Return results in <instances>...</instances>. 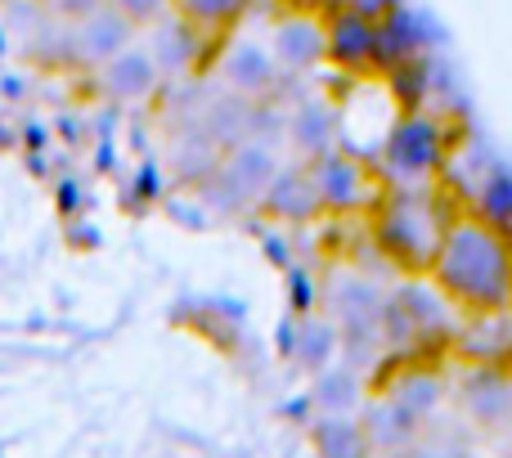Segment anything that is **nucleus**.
<instances>
[{
    "instance_id": "obj_1",
    "label": "nucleus",
    "mask_w": 512,
    "mask_h": 458,
    "mask_svg": "<svg viewBox=\"0 0 512 458\" xmlns=\"http://www.w3.org/2000/svg\"><path fill=\"white\" fill-rule=\"evenodd\" d=\"M432 270L450 297L468 301L477 310H499L512 301V247L486 221L445 225Z\"/></svg>"
},
{
    "instance_id": "obj_2",
    "label": "nucleus",
    "mask_w": 512,
    "mask_h": 458,
    "mask_svg": "<svg viewBox=\"0 0 512 458\" xmlns=\"http://www.w3.org/2000/svg\"><path fill=\"white\" fill-rule=\"evenodd\" d=\"M382 153H387V167L396 171L400 180L427 176V171H436L445 162V153H450V131L427 113H405L391 122L387 140H382Z\"/></svg>"
},
{
    "instance_id": "obj_3",
    "label": "nucleus",
    "mask_w": 512,
    "mask_h": 458,
    "mask_svg": "<svg viewBox=\"0 0 512 458\" xmlns=\"http://www.w3.org/2000/svg\"><path fill=\"white\" fill-rule=\"evenodd\" d=\"M441 234H445V221H436L414 198L387 207V216H382V225H378L382 247H387V256H396L400 265H432L436 247H441Z\"/></svg>"
},
{
    "instance_id": "obj_4",
    "label": "nucleus",
    "mask_w": 512,
    "mask_h": 458,
    "mask_svg": "<svg viewBox=\"0 0 512 458\" xmlns=\"http://www.w3.org/2000/svg\"><path fill=\"white\" fill-rule=\"evenodd\" d=\"M324 59H333L342 72L369 77L382 68L378 59V18L360 14V9H337L324 23Z\"/></svg>"
},
{
    "instance_id": "obj_5",
    "label": "nucleus",
    "mask_w": 512,
    "mask_h": 458,
    "mask_svg": "<svg viewBox=\"0 0 512 458\" xmlns=\"http://www.w3.org/2000/svg\"><path fill=\"white\" fill-rule=\"evenodd\" d=\"M131 36H135V23L122 14V9H113L104 0L95 14H86V18L72 23V63H90V68H99V63H108L117 50H126Z\"/></svg>"
},
{
    "instance_id": "obj_6",
    "label": "nucleus",
    "mask_w": 512,
    "mask_h": 458,
    "mask_svg": "<svg viewBox=\"0 0 512 458\" xmlns=\"http://www.w3.org/2000/svg\"><path fill=\"white\" fill-rule=\"evenodd\" d=\"M315 189H319V207H337V212H355V207L369 198V171L360 167V158H351V153H319L315 162Z\"/></svg>"
},
{
    "instance_id": "obj_7",
    "label": "nucleus",
    "mask_w": 512,
    "mask_h": 458,
    "mask_svg": "<svg viewBox=\"0 0 512 458\" xmlns=\"http://www.w3.org/2000/svg\"><path fill=\"white\" fill-rule=\"evenodd\" d=\"M162 72L158 63H153L149 50H135V45H126V50H117L108 63H99V86L108 90V99H117V104H140V99H149L153 90H158Z\"/></svg>"
},
{
    "instance_id": "obj_8",
    "label": "nucleus",
    "mask_w": 512,
    "mask_h": 458,
    "mask_svg": "<svg viewBox=\"0 0 512 458\" xmlns=\"http://www.w3.org/2000/svg\"><path fill=\"white\" fill-rule=\"evenodd\" d=\"M144 50L153 54L162 77H167V72H189L203 59V36H198V23H189V18H176V23H162L158 18Z\"/></svg>"
},
{
    "instance_id": "obj_9",
    "label": "nucleus",
    "mask_w": 512,
    "mask_h": 458,
    "mask_svg": "<svg viewBox=\"0 0 512 458\" xmlns=\"http://www.w3.org/2000/svg\"><path fill=\"white\" fill-rule=\"evenodd\" d=\"M427 41H432V32H423V18L409 14V9L396 5L378 18V59H382V68L405 63V59H423Z\"/></svg>"
},
{
    "instance_id": "obj_10",
    "label": "nucleus",
    "mask_w": 512,
    "mask_h": 458,
    "mask_svg": "<svg viewBox=\"0 0 512 458\" xmlns=\"http://www.w3.org/2000/svg\"><path fill=\"white\" fill-rule=\"evenodd\" d=\"M274 54H279V63H288L292 72L315 68V63L324 59V23H315V18H306V14L283 18L279 32H274Z\"/></svg>"
},
{
    "instance_id": "obj_11",
    "label": "nucleus",
    "mask_w": 512,
    "mask_h": 458,
    "mask_svg": "<svg viewBox=\"0 0 512 458\" xmlns=\"http://www.w3.org/2000/svg\"><path fill=\"white\" fill-rule=\"evenodd\" d=\"M225 81H230L234 95H261V90L274 86V77H279V68H274L270 50H261V45L252 41H239L230 54H225Z\"/></svg>"
},
{
    "instance_id": "obj_12",
    "label": "nucleus",
    "mask_w": 512,
    "mask_h": 458,
    "mask_svg": "<svg viewBox=\"0 0 512 458\" xmlns=\"http://www.w3.org/2000/svg\"><path fill=\"white\" fill-rule=\"evenodd\" d=\"M288 131H292V140H297V149H306V153H328L337 144V131H342V113H337L333 104H324V99H306V104L292 113V122H288Z\"/></svg>"
},
{
    "instance_id": "obj_13",
    "label": "nucleus",
    "mask_w": 512,
    "mask_h": 458,
    "mask_svg": "<svg viewBox=\"0 0 512 458\" xmlns=\"http://www.w3.org/2000/svg\"><path fill=\"white\" fill-rule=\"evenodd\" d=\"M265 203H270V212L292 216V221L315 216V207H319L315 176H310V171H279V176H270V185H265Z\"/></svg>"
},
{
    "instance_id": "obj_14",
    "label": "nucleus",
    "mask_w": 512,
    "mask_h": 458,
    "mask_svg": "<svg viewBox=\"0 0 512 458\" xmlns=\"http://www.w3.org/2000/svg\"><path fill=\"white\" fill-rule=\"evenodd\" d=\"M481 221L495 229H512V176L508 171H495V176L481 180Z\"/></svg>"
},
{
    "instance_id": "obj_15",
    "label": "nucleus",
    "mask_w": 512,
    "mask_h": 458,
    "mask_svg": "<svg viewBox=\"0 0 512 458\" xmlns=\"http://www.w3.org/2000/svg\"><path fill=\"white\" fill-rule=\"evenodd\" d=\"M180 5V18H189V23H198V27H230V23H239L243 14H248V5L252 0H176Z\"/></svg>"
},
{
    "instance_id": "obj_16",
    "label": "nucleus",
    "mask_w": 512,
    "mask_h": 458,
    "mask_svg": "<svg viewBox=\"0 0 512 458\" xmlns=\"http://www.w3.org/2000/svg\"><path fill=\"white\" fill-rule=\"evenodd\" d=\"M319 445L328 458H364V441L351 423H324L319 427Z\"/></svg>"
},
{
    "instance_id": "obj_17",
    "label": "nucleus",
    "mask_w": 512,
    "mask_h": 458,
    "mask_svg": "<svg viewBox=\"0 0 512 458\" xmlns=\"http://www.w3.org/2000/svg\"><path fill=\"white\" fill-rule=\"evenodd\" d=\"M113 9H122L131 23H158L162 14H167L171 0H108Z\"/></svg>"
},
{
    "instance_id": "obj_18",
    "label": "nucleus",
    "mask_w": 512,
    "mask_h": 458,
    "mask_svg": "<svg viewBox=\"0 0 512 458\" xmlns=\"http://www.w3.org/2000/svg\"><path fill=\"white\" fill-rule=\"evenodd\" d=\"M99 5H104V0H50V9L63 18V23H77V18L95 14Z\"/></svg>"
},
{
    "instance_id": "obj_19",
    "label": "nucleus",
    "mask_w": 512,
    "mask_h": 458,
    "mask_svg": "<svg viewBox=\"0 0 512 458\" xmlns=\"http://www.w3.org/2000/svg\"><path fill=\"white\" fill-rule=\"evenodd\" d=\"M310 306H315V279L292 270V310H310Z\"/></svg>"
},
{
    "instance_id": "obj_20",
    "label": "nucleus",
    "mask_w": 512,
    "mask_h": 458,
    "mask_svg": "<svg viewBox=\"0 0 512 458\" xmlns=\"http://www.w3.org/2000/svg\"><path fill=\"white\" fill-rule=\"evenodd\" d=\"M400 0H346V9H360V14H369V18H382L387 9H396Z\"/></svg>"
},
{
    "instance_id": "obj_21",
    "label": "nucleus",
    "mask_w": 512,
    "mask_h": 458,
    "mask_svg": "<svg viewBox=\"0 0 512 458\" xmlns=\"http://www.w3.org/2000/svg\"><path fill=\"white\" fill-rule=\"evenodd\" d=\"M292 337H297V328L283 324V328H279V351H283V355H292Z\"/></svg>"
},
{
    "instance_id": "obj_22",
    "label": "nucleus",
    "mask_w": 512,
    "mask_h": 458,
    "mask_svg": "<svg viewBox=\"0 0 512 458\" xmlns=\"http://www.w3.org/2000/svg\"><path fill=\"white\" fill-rule=\"evenodd\" d=\"M265 252H270L279 265H288V252H283V243H279V238H265Z\"/></svg>"
},
{
    "instance_id": "obj_23",
    "label": "nucleus",
    "mask_w": 512,
    "mask_h": 458,
    "mask_svg": "<svg viewBox=\"0 0 512 458\" xmlns=\"http://www.w3.org/2000/svg\"><path fill=\"white\" fill-rule=\"evenodd\" d=\"M279 5H292V9H301V5H310V0H279Z\"/></svg>"
}]
</instances>
